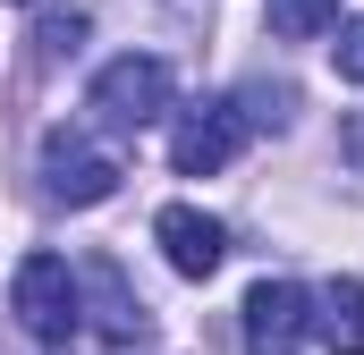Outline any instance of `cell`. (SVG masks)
Instances as JSON below:
<instances>
[{
	"label": "cell",
	"instance_id": "1",
	"mask_svg": "<svg viewBox=\"0 0 364 355\" xmlns=\"http://www.w3.org/2000/svg\"><path fill=\"white\" fill-rule=\"evenodd\" d=\"M170 93H178V77H170V60H153V51H119L102 77H93L85 110L110 127V136H136V127H153V119H170Z\"/></svg>",
	"mask_w": 364,
	"mask_h": 355
},
{
	"label": "cell",
	"instance_id": "2",
	"mask_svg": "<svg viewBox=\"0 0 364 355\" xmlns=\"http://www.w3.org/2000/svg\"><path fill=\"white\" fill-rule=\"evenodd\" d=\"M34 170H43V195H51V203H68V212L110 203V195H119V178H127V170H119V153H110L102 136H85V127H51Z\"/></svg>",
	"mask_w": 364,
	"mask_h": 355
},
{
	"label": "cell",
	"instance_id": "3",
	"mask_svg": "<svg viewBox=\"0 0 364 355\" xmlns=\"http://www.w3.org/2000/svg\"><path fill=\"white\" fill-rule=\"evenodd\" d=\"M9 305H17V322H26V339H43V347H60L68 330H77V271L68 254H26L17 279H9Z\"/></svg>",
	"mask_w": 364,
	"mask_h": 355
},
{
	"label": "cell",
	"instance_id": "4",
	"mask_svg": "<svg viewBox=\"0 0 364 355\" xmlns=\"http://www.w3.org/2000/svg\"><path fill=\"white\" fill-rule=\"evenodd\" d=\"M305 339H314V288L296 279L246 288V355H296Z\"/></svg>",
	"mask_w": 364,
	"mask_h": 355
},
{
	"label": "cell",
	"instance_id": "5",
	"mask_svg": "<svg viewBox=\"0 0 364 355\" xmlns=\"http://www.w3.org/2000/svg\"><path fill=\"white\" fill-rule=\"evenodd\" d=\"M237 144H246V110H237V102H195L178 127H170V161H178V178L229 170Z\"/></svg>",
	"mask_w": 364,
	"mask_h": 355
},
{
	"label": "cell",
	"instance_id": "6",
	"mask_svg": "<svg viewBox=\"0 0 364 355\" xmlns=\"http://www.w3.org/2000/svg\"><path fill=\"white\" fill-rule=\"evenodd\" d=\"M153 246H161V263L178 271V279H212L220 254H229V229L212 212H195V203H161L153 212Z\"/></svg>",
	"mask_w": 364,
	"mask_h": 355
},
{
	"label": "cell",
	"instance_id": "7",
	"mask_svg": "<svg viewBox=\"0 0 364 355\" xmlns=\"http://www.w3.org/2000/svg\"><path fill=\"white\" fill-rule=\"evenodd\" d=\"M77 296H93V330L102 339H144V305L127 296V271L110 263V254H93V263H77Z\"/></svg>",
	"mask_w": 364,
	"mask_h": 355
},
{
	"label": "cell",
	"instance_id": "8",
	"mask_svg": "<svg viewBox=\"0 0 364 355\" xmlns=\"http://www.w3.org/2000/svg\"><path fill=\"white\" fill-rule=\"evenodd\" d=\"M314 339L339 355H364V279H322L314 288Z\"/></svg>",
	"mask_w": 364,
	"mask_h": 355
},
{
	"label": "cell",
	"instance_id": "9",
	"mask_svg": "<svg viewBox=\"0 0 364 355\" xmlns=\"http://www.w3.org/2000/svg\"><path fill=\"white\" fill-rule=\"evenodd\" d=\"M263 26L272 43H322L339 26V0H263Z\"/></svg>",
	"mask_w": 364,
	"mask_h": 355
},
{
	"label": "cell",
	"instance_id": "10",
	"mask_svg": "<svg viewBox=\"0 0 364 355\" xmlns=\"http://www.w3.org/2000/svg\"><path fill=\"white\" fill-rule=\"evenodd\" d=\"M85 9H77V0H68V9H60V0H43V17H34V51H43V60H77V51H85Z\"/></svg>",
	"mask_w": 364,
	"mask_h": 355
},
{
	"label": "cell",
	"instance_id": "11",
	"mask_svg": "<svg viewBox=\"0 0 364 355\" xmlns=\"http://www.w3.org/2000/svg\"><path fill=\"white\" fill-rule=\"evenodd\" d=\"M331 68H339L348 85H364V17H339V26H331Z\"/></svg>",
	"mask_w": 364,
	"mask_h": 355
},
{
	"label": "cell",
	"instance_id": "12",
	"mask_svg": "<svg viewBox=\"0 0 364 355\" xmlns=\"http://www.w3.org/2000/svg\"><path fill=\"white\" fill-rule=\"evenodd\" d=\"M237 110H246V127H288L296 93H288V85H255V93H237Z\"/></svg>",
	"mask_w": 364,
	"mask_h": 355
},
{
	"label": "cell",
	"instance_id": "13",
	"mask_svg": "<svg viewBox=\"0 0 364 355\" xmlns=\"http://www.w3.org/2000/svg\"><path fill=\"white\" fill-rule=\"evenodd\" d=\"M339 161L364 178V110H348V127H339Z\"/></svg>",
	"mask_w": 364,
	"mask_h": 355
}]
</instances>
